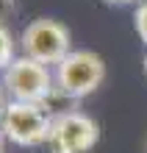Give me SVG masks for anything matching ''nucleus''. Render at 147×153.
I'll list each match as a JSON object with an SVG mask.
<instances>
[{
    "mask_svg": "<svg viewBox=\"0 0 147 153\" xmlns=\"http://www.w3.org/2000/svg\"><path fill=\"white\" fill-rule=\"evenodd\" d=\"M142 3H144V0H142Z\"/></svg>",
    "mask_w": 147,
    "mask_h": 153,
    "instance_id": "ddd939ff",
    "label": "nucleus"
},
{
    "mask_svg": "<svg viewBox=\"0 0 147 153\" xmlns=\"http://www.w3.org/2000/svg\"><path fill=\"white\" fill-rule=\"evenodd\" d=\"M144 75H147V53H144Z\"/></svg>",
    "mask_w": 147,
    "mask_h": 153,
    "instance_id": "f8f14e48",
    "label": "nucleus"
},
{
    "mask_svg": "<svg viewBox=\"0 0 147 153\" xmlns=\"http://www.w3.org/2000/svg\"><path fill=\"white\" fill-rule=\"evenodd\" d=\"M3 95H6V89H3V81H0V109L6 106V100H3Z\"/></svg>",
    "mask_w": 147,
    "mask_h": 153,
    "instance_id": "9d476101",
    "label": "nucleus"
},
{
    "mask_svg": "<svg viewBox=\"0 0 147 153\" xmlns=\"http://www.w3.org/2000/svg\"><path fill=\"white\" fill-rule=\"evenodd\" d=\"M0 153H6V137H3V131H0Z\"/></svg>",
    "mask_w": 147,
    "mask_h": 153,
    "instance_id": "9b49d317",
    "label": "nucleus"
},
{
    "mask_svg": "<svg viewBox=\"0 0 147 153\" xmlns=\"http://www.w3.org/2000/svg\"><path fill=\"white\" fill-rule=\"evenodd\" d=\"M56 89L67 95L69 100H81L92 92H97L106 81V61L100 53L86 48H72L69 56L61 64L53 67Z\"/></svg>",
    "mask_w": 147,
    "mask_h": 153,
    "instance_id": "f03ea898",
    "label": "nucleus"
},
{
    "mask_svg": "<svg viewBox=\"0 0 147 153\" xmlns=\"http://www.w3.org/2000/svg\"><path fill=\"white\" fill-rule=\"evenodd\" d=\"M100 142V123L86 111L69 109L61 114H53L47 148L53 153H92Z\"/></svg>",
    "mask_w": 147,
    "mask_h": 153,
    "instance_id": "39448f33",
    "label": "nucleus"
},
{
    "mask_svg": "<svg viewBox=\"0 0 147 153\" xmlns=\"http://www.w3.org/2000/svg\"><path fill=\"white\" fill-rule=\"evenodd\" d=\"M17 45L20 42L14 39L11 28H8V25H0V73L17 59Z\"/></svg>",
    "mask_w": 147,
    "mask_h": 153,
    "instance_id": "423d86ee",
    "label": "nucleus"
},
{
    "mask_svg": "<svg viewBox=\"0 0 147 153\" xmlns=\"http://www.w3.org/2000/svg\"><path fill=\"white\" fill-rule=\"evenodd\" d=\"M103 3H108V6H139L142 0H103Z\"/></svg>",
    "mask_w": 147,
    "mask_h": 153,
    "instance_id": "1a4fd4ad",
    "label": "nucleus"
},
{
    "mask_svg": "<svg viewBox=\"0 0 147 153\" xmlns=\"http://www.w3.org/2000/svg\"><path fill=\"white\" fill-rule=\"evenodd\" d=\"M133 28H136V36H139L144 42V48H147V0L133 8Z\"/></svg>",
    "mask_w": 147,
    "mask_h": 153,
    "instance_id": "0eeeda50",
    "label": "nucleus"
},
{
    "mask_svg": "<svg viewBox=\"0 0 147 153\" xmlns=\"http://www.w3.org/2000/svg\"><path fill=\"white\" fill-rule=\"evenodd\" d=\"M72 50V33L56 17H36L20 33V53L44 67H56Z\"/></svg>",
    "mask_w": 147,
    "mask_h": 153,
    "instance_id": "f257e3e1",
    "label": "nucleus"
},
{
    "mask_svg": "<svg viewBox=\"0 0 147 153\" xmlns=\"http://www.w3.org/2000/svg\"><path fill=\"white\" fill-rule=\"evenodd\" d=\"M0 81H3L6 97L8 100H20V103H47V97L56 89L53 70L22 56V53L3 70Z\"/></svg>",
    "mask_w": 147,
    "mask_h": 153,
    "instance_id": "20e7f679",
    "label": "nucleus"
},
{
    "mask_svg": "<svg viewBox=\"0 0 147 153\" xmlns=\"http://www.w3.org/2000/svg\"><path fill=\"white\" fill-rule=\"evenodd\" d=\"M17 17V0H0V25H8Z\"/></svg>",
    "mask_w": 147,
    "mask_h": 153,
    "instance_id": "6e6552de",
    "label": "nucleus"
},
{
    "mask_svg": "<svg viewBox=\"0 0 147 153\" xmlns=\"http://www.w3.org/2000/svg\"><path fill=\"white\" fill-rule=\"evenodd\" d=\"M50 123H53V114L42 103L6 100V106L0 109V131H3L6 142L20 148L47 145Z\"/></svg>",
    "mask_w": 147,
    "mask_h": 153,
    "instance_id": "7ed1b4c3",
    "label": "nucleus"
}]
</instances>
